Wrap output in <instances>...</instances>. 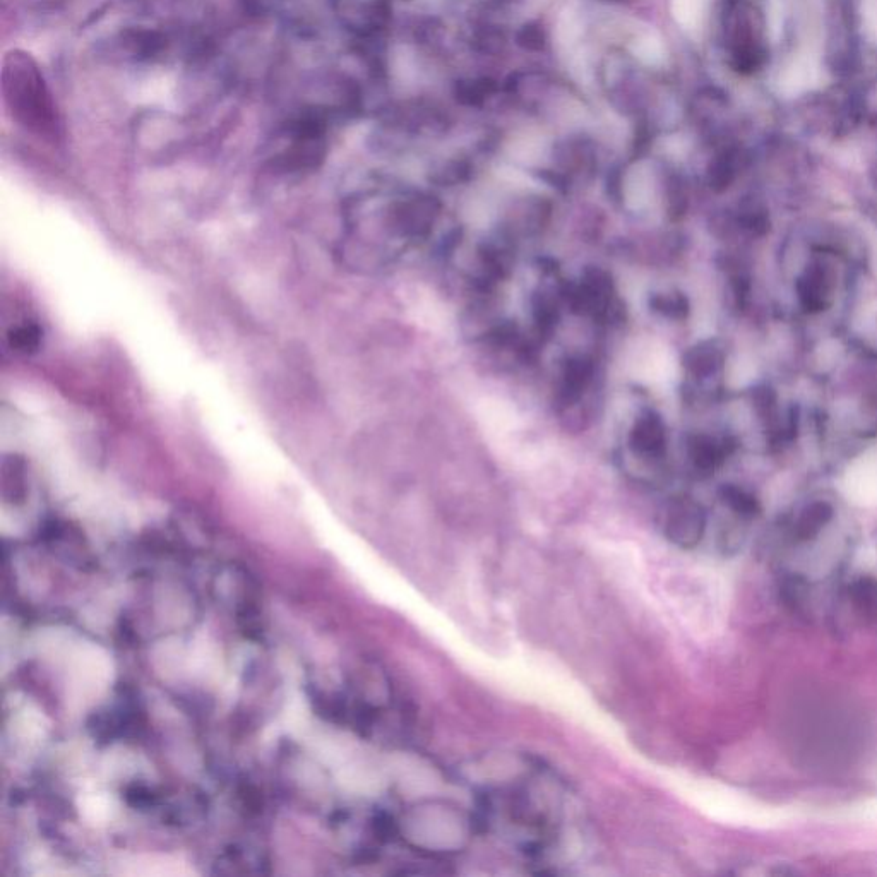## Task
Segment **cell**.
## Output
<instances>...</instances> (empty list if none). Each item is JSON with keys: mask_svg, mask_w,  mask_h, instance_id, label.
Returning a JSON list of instances; mask_svg holds the SVG:
<instances>
[{"mask_svg": "<svg viewBox=\"0 0 877 877\" xmlns=\"http://www.w3.org/2000/svg\"><path fill=\"white\" fill-rule=\"evenodd\" d=\"M531 305H533V319L537 323L538 333L549 336L559 321V304L554 299H550L547 293H538Z\"/></svg>", "mask_w": 877, "mask_h": 877, "instance_id": "15", "label": "cell"}, {"mask_svg": "<svg viewBox=\"0 0 877 877\" xmlns=\"http://www.w3.org/2000/svg\"><path fill=\"white\" fill-rule=\"evenodd\" d=\"M867 18H869L871 30L876 31L877 36V0H872L871 6L867 7Z\"/></svg>", "mask_w": 877, "mask_h": 877, "instance_id": "22", "label": "cell"}, {"mask_svg": "<svg viewBox=\"0 0 877 877\" xmlns=\"http://www.w3.org/2000/svg\"><path fill=\"white\" fill-rule=\"evenodd\" d=\"M497 2H502V4H511V2H518V0H497Z\"/></svg>", "mask_w": 877, "mask_h": 877, "instance_id": "23", "label": "cell"}, {"mask_svg": "<svg viewBox=\"0 0 877 877\" xmlns=\"http://www.w3.org/2000/svg\"><path fill=\"white\" fill-rule=\"evenodd\" d=\"M720 499L735 516L749 520L756 518L761 513V504L751 492L737 487V485H723L720 489Z\"/></svg>", "mask_w": 877, "mask_h": 877, "instance_id": "12", "label": "cell"}, {"mask_svg": "<svg viewBox=\"0 0 877 877\" xmlns=\"http://www.w3.org/2000/svg\"><path fill=\"white\" fill-rule=\"evenodd\" d=\"M833 508L831 504L824 501L811 502L804 511L799 514V518L794 525V538L797 542H811L814 538L819 537V533L830 525L833 520Z\"/></svg>", "mask_w": 877, "mask_h": 877, "instance_id": "9", "label": "cell"}, {"mask_svg": "<svg viewBox=\"0 0 877 877\" xmlns=\"http://www.w3.org/2000/svg\"><path fill=\"white\" fill-rule=\"evenodd\" d=\"M852 597L862 615L877 612V586L871 579H860L852 586Z\"/></svg>", "mask_w": 877, "mask_h": 877, "instance_id": "16", "label": "cell"}, {"mask_svg": "<svg viewBox=\"0 0 877 877\" xmlns=\"http://www.w3.org/2000/svg\"><path fill=\"white\" fill-rule=\"evenodd\" d=\"M800 304L807 312L826 311L831 299V278L821 264L814 263L797 281Z\"/></svg>", "mask_w": 877, "mask_h": 877, "instance_id": "7", "label": "cell"}, {"mask_svg": "<svg viewBox=\"0 0 877 877\" xmlns=\"http://www.w3.org/2000/svg\"><path fill=\"white\" fill-rule=\"evenodd\" d=\"M650 307L651 311L672 321H682L689 316V300L681 292L653 293Z\"/></svg>", "mask_w": 877, "mask_h": 877, "instance_id": "13", "label": "cell"}, {"mask_svg": "<svg viewBox=\"0 0 877 877\" xmlns=\"http://www.w3.org/2000/svg\"><path fill=\"white\" fill-rule=\"evenodd\" d=\"M708 516L703 506L691 497H675L665 506L663 535L681 549H696L703 542Z\"/></svg>", "mask_w": 877, "mask_h": 877, "instance_id": "4", "label": "cell"}, {"mask_svg": "<svg viewBox=\"0 0 877 877\" xmlns=\"http://www.w3.org/2000/svg\"><path fill=\"white\" fill-rule=\"evenodd\" d=\"M545 31L542 26L537 23L525 24L518 33H516V43L525 50L530 52H538L545 47Z\"/></svg>", "mask_w": 877, "mask_h": 877, "instance_id": "19", "label": "cell"}, {"mask_svg": "<svg viewBox=\"0 0 877 877\" xmlns=\"http://www.w3.org/2000/svg\"><path fill=\"white\" fill-rule=\"evenodd\" d=\"M667 427L663 418L657 412H643L636 418L631 434H629V446L634 454L641 456L643 460H662L667 451Z\"/></svg>", "mask_w": 877, "mask_h": 877, "instance_id": "5", "label": "cell"}, {"mask_svg": "<svg viewBox=\"0 0 877 877\" xmlns=\"http://www.w3.org/2000/svg\"><path fill=\"white\" fill-rule=\"evenodd\" d=\"M499 91L496 81L490 78L463 79L456 83L454 95L465 107H484Z\"/></svg>", "mask_w": 877, "mask_h": 877, "instance_id": "11", "label": "cell"}, {"mask_svg": "<svg viewBox=\"0 0 877 877\" xmlns=\"http://www.w3.org/2000/svg\"><path fill=\"white\" fill-rule=\"evenodd\" d=\"M722 365L723 350L715 341H701L684 355V367L696 379L715 376Z\"/></svg>", "mask_w": 877, "mask_h": 877, "instance_id": "8", "label": "cell"}, {"mask_svg": "<svg viewBox=\"0 0 877 877\" xmlns=\"http://www.w3.org/2000/svg\"><path fill=\"white\" fill-rule=\"evenodd\" d=\"M2 96L9 114L26 131L45 139L60 138L62 122L54 95L30 55L14 50L2 69Z\"/></svg>", "mask_w": 877, "mask_h": 877, "instance_id": "2", "label": "cell"}, {"mask_svg": "<svg viewBox=\"0 0 877 877\" xmlns=\"http://www.w3.org/2000/svg\"><path fill=\"white\" fill-rule=\"evenodd\" d=\"M732 179H734V168L728 160L720 158L715 163H711L710 172H708V182H710L711 189L725 191Z\"/></svg>", "mask_w": 877, "mask_h": 877, "instance_id": "20", "label": "cell"}, {"mask_svg": "<svg viewBox=\"0 0 877 877\" xmlns=\"http://www.w3.org/2000/svg\"><path fill=\"white\" fill-rule=\"evenodd\" d=\"M42 341V331L33 323H23L9 329L7 333V343L12 352L33 353L40 347Z\"/></svg>", "mask_w": 877, "mask_h": 877, "instance_id": "14", "label": "cell"}, {"mask_svg": "<svg viewBox=\"0 0 877 877\" xmlns=\"http://www.w3.org/2000/svg\"><path fill=\"white\" fill-rule=\"evenodd\" d=\"M328 150L326 122L319 114L288 120L271 138L266 162L278 174H307L324 162Z\"/></svg>", "mask_w": 877, "mask_h": 877, "instance_id": "3", "label": "cell"}, {"mask_svg": "<svg viewBox=\"0 0 877 877\" xmlns=\"http://www.w3.org/2000/svg\"><path fill=\"white\" fill-rule=\"evenodd\" d=\"M689 458L698 472L711 473L725 458V449L713 437L698 434L689 441Z\"/></svg>", "mask_w": 877, "mask_h": 877, "instance_id": "10", "label": "cell"}, {"mask_svg": "<svg viewBox=\"0 0 877 877\" xmlns=\"http://www.w3.org/2000/svg\"><path fill=\"white\" fill-rule=\"evenodd\" d=\"M478 833L513 848L545 871L573 864L583 850V818L569 788L537 761L477 788Z\"/></svg>", "mask_w": 877, "mask_h": 877, "instance_id": "1", "label": "cell"}, {"mask_svg": "<svg viewBox=\"0 0 877 877\" xmlns=\"http://www.w3.org/2000/svg\"><path fill=\"white\" fill-rule=\"evenodd\" d=\"M593 376H595V364L591 358L583 355L567 358L566 364L562 367L557 401L562 406H573L576 401L581 400V396L593 381Z\"/></svg>", "mask_w": 877, "mask_h": 877, "instance_id": "6", "label": "cell"}, {"mask_svg": "<svg viewBox=\"0 0 877 877\" xmlns=\"http://www.w3.org/2000/svg\"><path fill=\"white\" fill-rule=\"evenodd\" d=\"M807 590H809V585H807L806 579H802L800 576H792V578L783 581V598L794 609L800 610L806 605Z\"/></svg>", "mask_w": 877, "mask_h": 877, "instance_id": "18", "label": "cell"}, {"mask_svg": "<svg viewBox=\"0 0 877 877\" xmlns=\"http://www.w3.org/2000/svg\"><path fill=\"white\" fill-rule=\"evenodd\" d=\"M754 406L761 417H770L775 410V393L770 388H758L754 391Z\"/></svg>", "mask_w": 877, "mask_h": 877, "instance_id": "21", "label": "cell"}, {"mask_svg": "<svg viewBox=\"0 0 877 877\" xmlns=\"http://www.w3.org/2000/svg\"><path fill=\"white\" fill-rule=\"evenodd\" d=\"M470 172H472L470 163L463 162V160H454V162L444 163L441 168H437L432 180L441 185L458 184L461 180L468 179Z\"/></svg>", "mask_w": 877, "mask_h": 877, "instance_id": "17", "label": "cell"}]
</instances>
